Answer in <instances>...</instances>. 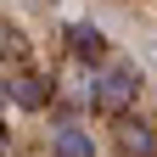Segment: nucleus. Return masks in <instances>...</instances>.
<instances>
[{
    "instance_id": "f257e3e1",
    "label": "nucleus",
    "mask_w": 157,
    "mask_h": 157,
    "mask_svg": "<svg viewBox=\"0 0 157 157\" xmlns=\"http://www.w3.org/2000/svg\"><path fill=\"white\" fill-rule=\"evenodd\" d=\"M135 95H140V67L112 62V67L95 73V84H90V107H95V112H124Z\"/></svg>"
},
{
    "instance_id": "f03ea898",
    "label": "nucleus",
    "mask_w": 157,
    "mask_h": 157,
    "mask_svg": "<svg viewBox=\"0 0 157 157\" xmlns=\"http://www.w3.org/2000/svg\"><path fill=\"white\" fill-rule=\"evenodd\" d=\"M67 51L78 56V62L95 67V62H107V34L95 28V23H73V28H67Z\"/></svg>"
},
{
    "instance_id": "7ed1b4c3",
    "label": "nucleus",
    "mask_w": 157,
    "mask_h": 157,
    "mask_svg": "<svg viewBox=\"0 0 157 157\" xmlns=\"http://www.w3.org/2000/svg\"><path fill=\"white\" fill-rule=\"evenodd\" d=\"M51 157H95V140H90L84 129L62 124V129H56V140H51Z\"/></svg>"
},
{
    "instance_id": "20e7f679",
    "label": "nucleus",
    "mask_w": 157,
    "mask_h": 157,
    "mask_svg": "<svg viewBox=\"0 0 157 157\" xmlns=\"http://www.w3.org/2000/svg\"><path fill=\"white\" fill-rule=\"evenodd\" d=\"M6 95H11V101L17 107H45V78H11V84H6Z\"/></svg>"
},
{
    "instance_id": "39448f33",
    "label": "nucleus",
    "mask_w": 157,
    "mask_h": 157,
    "mask_svg": "<svg viewBox=\"0 0 157 157\" xmlns=\"http://www.w3.org/2000/svg\"><path fill=\"white\" fill-rule=\"evenodd\" d=\"M124 140L140 151V157H157V135H151L146 124H129V129H124Z\"/></svg>"
},
{
    "instance_id": "423d86ee",
    "label": "nucleus",
    "mask_w": 157,
    "mask_h": 157,
    "mask_svg": "<svg viewBox=\"0 0 157 157\" xmlns=\"http://www.w3.org/2000/svg\"><path fill=\"white\" fill-rule=\"evenodd\" d=\"M0 101H6V84H0Z\"/></svg>"
}]
</instances>
